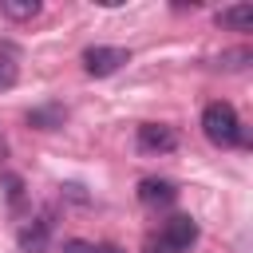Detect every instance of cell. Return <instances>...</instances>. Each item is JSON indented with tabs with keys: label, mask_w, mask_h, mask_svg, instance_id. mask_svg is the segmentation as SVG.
Masks as SVG:
<instances>
[{
	"label": "cell",
	"mask_w": 253,
	"mask_h": 253,
	"mask_svg": "<svg viewBox=\"0 0 253 253\" xmlns=\"http://www.w3.org/2000/svg\"><path fill=\"white\" fill-rule=\"evenodd\" d=\"M202 134H206L213 146H245V142H249L237 111H233L229 103H221V99L202 111Z\"/></svg>",
	"instance_id": "cell-1"
},
{
	"label": "cell",
	"mask_w": 253,
	"mask_h": 253,
	"mask_svg": "<svg viewBox=\"0 0 253 253\" xmlns=\"http://www.w3.org/2000/svg\"><path fill=\"white\" fill-rule=\"evenodd\" d=\"M130 63V51L126 47H107V43H95V47H87L83 51V71L87 75H95V79H107V75H115L119 67H126Z\"/></svg>",
	"instance_id": "cell-2"
},
{
	"label": "cell",
	"mask_w": 253,
	"mask_h": 253,
	"mask_svg": "<svg viewBox=\"0 0 253 253\" xmlns=\"http://www.w3.org/2000/svg\"><path fill=\"white\" fill-rule=\"evenodd\" d=\"M134 146L138 154H170L178 150V130L170 123H142L134 134Z\"/></svg>",
	"instance_id": "cell-3"
},
{
	"label": "cell",
	"mask_w": 253,
	"mask_h": 253,
	"mask_svg": "<svg viewBox=\"0 0 253 253\" xmlns=\"http://www.w3.org/2000/svg\"><path fill=\"white\" fill-rule=\"evenodd\" d=\"M194 241H198V221L186 217V213H174V217L162 225V233H158V245H162L166 253H190Z\"/></svg>",
	"instance_id": "cell-4"
},
{
	"label": "cell",
	"mask_w": 253,
	"mask_h": 253,
	"mask_svg": "<svg viewBox=\"0 0 253 253\" xmlns=\"http://www.w3.org/2000/svg\"><path fill=\"white\" fill-rule=\"evenodd\" d=\"M16 241H20L24 253H47V241H51V213H40L36 221H28Z\"/></svg>",
	"instance_id": "cell-5"
},
{
	"label": "cell",
	"mask_w": 253,
	"mask_h": 253,
	"mask_svg": "<svg viewBox=\"0 0 253 253\" xmlns=\"http://www.w3.org/2000/svg\"><path fill=\"white\" fill-rule=\"evenodd\" d=\"M134 194H138V202H142V206H170V202L178 198V186H174V182H166V178H142Z\"/></svg>",
	"instance_id": "cell-6"
},
{
	"label": "cell",
	"mask_w": 253,
	"mask_h": 253,
	"mask_svg": "<svg viewBox=\"0 0 253 253\" xmlns=\"http://www.w3.org/2000/svg\"><path fill=\"white\" fill-rule=\"evenodd\" d=\"M213 20H217V28H225V32H249V28H253V4H229V8H221Z\"/></svg>",
	"instance_id": "cell-7"
},
{
	"label": "cell",
	"mask_w": 253,
	"mask_h": 253,
	"mask_svg": "<svg viewBox=\"0 0 253 253\" xmlns=\"http://www.w3.org/2000/svg\"><path fill=\"white\" fill-rule=\"evenodd\" d=\"M0 12H4L8 20H36V16L43 12V4H40V0H4Z\"/></svg>",
	"instance_id": "cell-8"
},
{
	"label": "cell",
	"mask_w": 253,
	"mask_h": 253,
	"mask_svg": "<svg viewBox=\"0 0 253 253\" xmlns=\"http://www.w3.org/2000/svg\"><path fill=\"white\" fill-rule=\"evenodd\" d=\"M249 59H253V51H249V47H237V51H225V55H217V67H221V71H241Z\"/></svg>",
	"instance_id": "cell-9"
},
{
	"label": "cell",
	"mask_w": 253,
	"mask_h": 253,
	"mask_svg": "<svg viewBox=\"0 0 253 253\" xmlns=\"http://www.w3.org/2000/svg\"><path fill=\"white\" fill-rule=\"evenodd\" d=\"M28 123H32V126H40V130H55V126L63 123V111H55V107H47V111H32V115H28Z\"/></svg>",
	"instance_id": "cell-10"
},
{
	"label": "cell",
	"mask_w": 253,
	"mask_h": 253,
	"mask_svg": "<svg viewBox=\"0 0 253 253\" xmlns=\"http://www.w3.org/2000/svg\"><path fill=\"white\" fill-rule=\"evenodd\" d=\"M16 79H20V67H16L12 59H4V55H0V91L16 87Z\"/></svg>",
	"instance_id": "cell-11"
},
{
	"label": "cell",
	"mask_w": 253,
	"mask_h": 253,
	"mask_svg": "<svg viewBox=\"0 0 253 253\" xmlns=\"http://www.w3.org/2000/svg\"><path fill=\"white\" fill-rule=\"evenodd\" d=\"M63 253H99V245H91V241H79V237H71V241H63Z\"/></svg>",
	"instance_id": "cell-12"
}]
</instances>
